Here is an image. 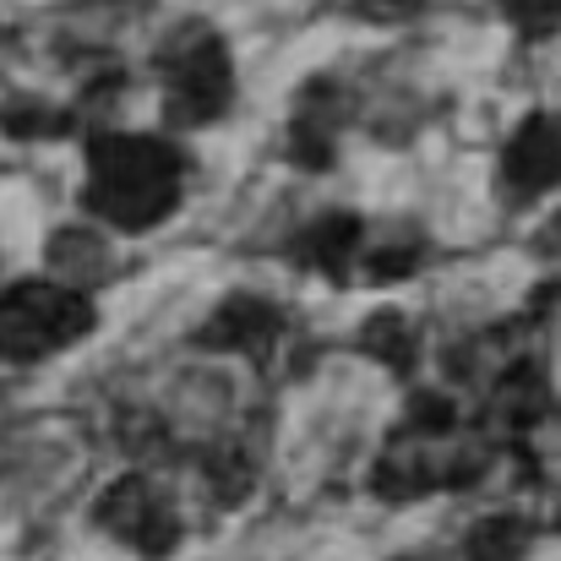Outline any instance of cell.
Here are the masks:
<instances>
[{
  "label": "cell",
  "instance_id": "1",
  "mask_svg": "<svg viewBox=\"0 0 561 561\" xmlns=\"http://www.w3.org/2000/svg\"><path fill=\"white\" fill-rule=\"evenodd\" d=\"M181 202V153L159 137L104 131L88 148V207L115 229H153Z\"/></svg>",
  "mask_w": 561,
  "mask_h": 561
},
{
  "label": "cell",
  "instance_id": "2",
  "mask_svg": "<svg viewBox=\"0 0 561 561\" xmlns=\"http://www.w3.org/2000/svg\"><path fill=\"white\" fill-rule=\"evenodd\" d=\"M93 328V306L71 284H16L0 295V360H38L77 344Z\"/></svg>",
  "mask_w": 561,
  "mask_h": 561
},
{
  "label": "cell",
  "instance_id": "3",
  "mask_svg": "<svg viewBox=\"0 0 561 561\" xmlns=\"http://www.w3.org/2000/svg\"><path fill=\"white\" fill-rule=\"evenodd\" d=\"M234 71L213 27L191 22L164 44V110L175 126H207L229 110Z\"/></svg>",
  "mask_w": 561,
  "mask_h": 561
},
{
  "label": "cell",
  "instance_id": "4",
  "mask_svg": "<svg viewBox=\"0 0 561 561\" xmlns=\"http://www.w3.org/2000/svg\"><path fill=\"white\" fill-rule=\"evenodd\" d=\"M93 518L104 524V535L126 540V546L142 551V557H170L175 540H181V518H175V507H170L142 474L115 480V485L99 496Z\"/></svg>",
  "mask_w": 561,
  "mask_h": 561
},
{
  "label": "cell",
  "instance_id": "5",
  "mask_svg": "<svg viewBox=\"0 0 561 561\" xmlns=\"http://www.w3.org/2000/svg\"><path fill=\"white\" fill-rule=\"evenodd\" d=\"M502 181L513 196H546L561 181V126L551 115H529L507 153H502Z\"/></svg>",
  "mask_w": 561,
  "mask_h": 561
},
{
  "label": "cell",
  "instance_id": "6",
  "mask_svg": "<svg viewBox=\"0 0 561 561\" xmlns=\"http://www.w3.org/2000/svg\"><path fill=\"white\" fill-rule=\"evenodd\" d=\"M278 328H284V317L267 306V300H256V295H229L213 317H207V328H202V344L207 350H240V355H262L273 339H278Z\"/></svg>",
  "mask_w": 561,
  "mask_h": 561
},
{
  "label": "cell",
  "instance_id": "7",
  "mask_svg": "<svg viewBox=\"0 0 561 561\" xmlns=\"http://www.w3.org/2000/svg\"><path fill=\"white\" fill-rule=\"evenodd\" d=\"M360 218H350V213H333V218H322V224H311L306 234H300V262L306 267H322V273H333V278H344L350 273V262L360 256Z\"/></svg>",
  "mask_w": 561,
  "mask_h": 561
},
{
  "label": "cell",
  "instance_id": "8",
  "mask_svg": "<svg viewBox=\"0 0 561 561\" xmlns=\"http://www.w3.org/2000/svg\"><path fill=\"white\" fill-rule=\"evenodd\" d=\"M491 409H496V420H507V425H535V420L551 409V387H546L540 366H513V371L496 381Z\"/></svg>",
  "mask_w": 561,
  "mask_h": 561
},
{
  "label": "cell",
  "instance_id": "9",
  "mask_svg": "<svg viewBox=\"0 0 561 561\" xmlns=\"http://www.w3.org/2000/svg\"><path fill=\"white\" fill-rule=\"evenodd\" d=\"M49 267L60 273V284H71V289H88V284H99L104 278V245H99V234H82V229H66V234H55L49 240Z\"/></svg>",
  "mask_w": 561,
  "mask_h": 561
},
{
  "label": "cell",
  "instance_id": "10",
  "mask_svg": "<svg viewBox=\"0 0 561 561\" xmlns=\"http://www.w3.org/2000/svg\"><path fill=\"white\" fill-rule=\"evenodd\" d=\"M360 350L381 360V366H392V371H409V360H414V333H409V322H403V311H376L371 322L360 328Z\"/></svg>",
  "mask_w": 561,
  "mask_h": 561
},
{
  "label": "cell",
  "instance_id": "11",
  "mask_svg": "<svg viewBox=\"0 0 561 561\" xmlns=\"http://www.w3.org/2000/svg\"><path fill=\"white\" fill-rule=\"evenodd\" d=\"M442 474L431 469V458H420V453H387L381 463H376V491L381 496H392V502H409V496H420V491H431Z\"/></svg>",
  "mask_w": 561,
  "mask_h": 561
},
{
  "label": "cell",
  "instance_id": "12",
  "mask_svg": "<svg viewBox=\"0 0 561 561\" xmlns=\"http://www.w3.org/2000/svg\"><path fill=\"white\" fill-rule=\"evenodd\" d=\"M524 546H529V529L518 518H485V524H474L463 551H469V561H518Z\"/></svg>",
  "mask_w": 561,
  "mask_h": 561
},
{
  "label": "cell",
  "instance_id": "13",
  "mask_svg": "<svg viewBox=\"0 0 561 561\" xmlns=\"http://www.w3.org/2000/svg\"><path fill=\"white\" fill-rule=\"evenodd\" d=\"M207 480H213V491H218L224 502H245V491H251V463H245L234 447H218V453H207Z\"/></svg>",
  "mask_w": 561,
  "mask_h": 561
},
{
  "label": "cell",
  "instance_id": "14",
  "mask_svg": "<svg viewBox=\"0 0 561 561\" xmlns=\"http://www.w3.org/2000/svg\"><path fill=\"white\" fill-rule=\"evenodd\" d=\"M507 16L524 33H551L561 22V0H507Z\"/></svg>",
  "mask_w": 561,
  "mask_h": 561
},
{
  "label": "cell",
  "instance_id": "15",
  "mask_svg": "<svg viewBox=\"0 0 561 561\" xmlns=\"http://www.w3.org/2000/svg\"><path fill=\"white\" fill-rule=\"evenodd\" d=\"M409 420H414L420 431H453V398H442V392H420L414 409H409Z\"/></svg>",
  "mask_w": 561,
  "mask_h": 561
},
{
  "label": "cell",
  "instance_id": "16",
  "mask_svg": "<svg viewBox=\"0 0 561 561\" xmlns=\"http://www.w3.org/2000/svg\"><path fill=\"white\" fill-rule=\"evenodd\" d=\"M5 131H16V137H49V131H66V121L49 115V110H22V115H5Z\"/></svg>",
  "mask_w": 561,
  "mask_h": 561
},
{
  "label": "cell",
  "instance_id": "17",
  "mask_svg": "<svg viewBox=\"0 0 561 561\" xmlns=\"http://www.w3.org/2000/svg\"><path fill=\"white\" fill-rule=\"evenodd\" d=\"M414 256H420L414 245L392 240L387 251H371V273H376V278H398V273H409V267H414Z\"/></svg>",
  "mask_w": 561,
  "mask_h": 561
},
{
  "label": "cell",
  "instance_id": "18",
  "mask_svg": "<svg viewBox=\"0 0 561 561\" xmlns=\"http://www.w3.org/2000/svg\"><path fill=\"white\" fill-rule=\"evenodd\" d=\"M366 16H376V22H398V16H414L425 0H355Z\"/></svg>",
  "mask_w": 561,
  "mask_h": 561
},
{
  "label": "cell",
  "instance_id": "19",
  "mask_svg": "<svg viewBox=\"0 0 561 561\" xmlns=\"http://www.w3.org/2000/svg\"><path fill=\"white\" fill-rule=\"evenodd\" d=\"M403 561H420V557H403Z\"/></svg>",
  "mask_w": 561,
  "mask_h": 561
}]
</instances>
